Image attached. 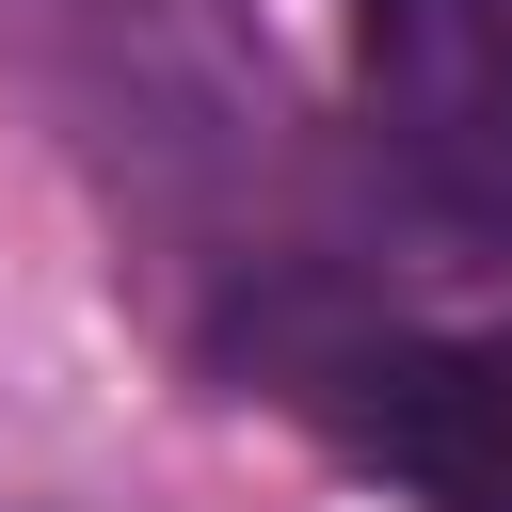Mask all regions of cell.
I'll list each match as a JSON object with an SVG mask.
<instances>
[{"label":"cell","mask_w":512,"mask_h":512,"mask_svg":"<svg viewBox=\"0 0 512 512\" xmlns=\"http://www.w3.org/2000/svg\"><path fill=\"white\" fill-rule=\"evenodd\" d=\"M368 464L432 512H512V320L368 368Z\"/></svg>","instance_id":"6da1fadb"}]
</instances>
